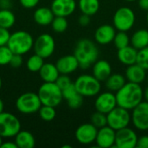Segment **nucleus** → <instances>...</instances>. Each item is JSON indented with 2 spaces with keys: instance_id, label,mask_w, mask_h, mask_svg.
Segmentation results:
<instances>
[{
  "instance_id": "obj_3",
  "label": "nucleus",
  "mask_w": 148,
  "mask_h": 148,
  "mask_svg": "<svg viewBox=\"0 0 148 148\" xmlns=\"http://www.w3.org/2000/svg\"><path fill=\"white\" fill-rule=\"evenodd\" d=\"M32 36L25 30H17L10 34L7 46L13 54L24 55L29 52L34 46Z\"/></svg>"
},
{
  "instance_id": "obj_52",
  "label": "nucleus",
  "mask_w": 148,
  "mask_h": 148,
  "mask_svg": "<svg viewBox=\"0 0 148 148\" xmlns=\"http://www.w3.org/2000/svg\"><path fill=\"white\" fill-rule=\"evenodd\" d=\"M147 23L148 24V10L147 11Z\"/></svg>"
},
{
  "instance_id": "obj_46",
  "label": "nucleus",
  "mask_w": 148,
  "mask_h": 148,
  "mask_svg": "<svg viewBox=\"0 0 148 148\" xmlns=\"http://www.w3.org/2000/svg\"><path fill=\"white\" fill-rule=\"evenodd\" d=\"M0 148H18L16 142L13 141H6V142H3L1 145Z\"/></svg>"
},
{
  "instance_id": "obj_51",
  "label": "nucleus",
  "mask_w": 148,
  "mask_h": 148,
  "mask_svg": "<svg viewBox=\"0 0 148 148\" xmlns=\"http://www.w3.org/2000/svg\"><path fill=\"white\" fill-rule=\"evenodd\" d=\"M71 148V146H63V147H62V148Z\"/></svg>"
},
{
  "instance_id": "obj_44",
  "label": "nucleus",
  "mask_w": 148,
  "mask_h": 148,
  "mask_svg": "<svg viewBox=\"0 0 148 148\" xmlns=\"http://www.w3.org/2000/svg\"><path fill=\"white\" fill-rule=\"evenodd\" d=\"M13 6V2L11 0H0V9L10 10Z\"/></svg>"
},
{
  "instance_id": "obj_32",
  "label": "nucleus",
  "mask_w": 148,
  "mask_h": 148,
  "mask_svg": "<svg viewBox=\"0 0 148 148\" xmlns=\"http://www.w3.org/2000/svg\"><path fill=\"white\" fill-rule=\"evenodd\" d=\"M38 114L42 121H51L56 118V108H54V107L42 105V107L40 108V109L38 111Z\"/></svg>"
},
{
  "instance_id": "obj_39",
  "label": "nucleus",
  "mask_w": 148,
  "mask_h": 148,
  "mask_svg": "<svg viewBox=\"0 0 148 148\" xmlns=\"http://www.w3.org/2000/svg\"><path fill=\"white\" fill-rule=\"evenodd\" d=\"M10 36V33L9 32L8 29L0 27V46L7 45Z\"/></svg>"
},
{
  "instance_id": "obj_30",
  "label": "nucleus",
  "mask_w": 148,
  "mask_h": 148,
  "mask_svg": "<svg viewBox=\"0 0 148 148\" xmlns=\"http://www.w3.org/2000/svg\"><path fill=\"white\" fill-rule=\"evenodd\" d=\"M113 42L114 46L118 49H120L130 45V36L126 31H118L116 32V35Z\"/></svg>"
},
{
  "instance_id": "obj_41",
  "label": "nucleus",
  "mask_w": 148,
  "mask_h": 148,
  "mask_svg": "<svg viewBox=\"0 0 148 148\" xmlns=\"http://www.w3.org/2000/svg\"><path fill=\"white\" fill-rule=\"evenodd\" d=\"M21 5L26 9L35 8L40 2V0H19Z\"/></svg>"
},
{
  "instance_id": "obj_15",
  "label": "nucleus",
  "mask_w": 148,
  "mask_h": 148,
  "mask_svg": "<svg viewBox=\"0 0 148 148\" xmlns=\"http://www.w3.org/2000/svg\"><path fill=\"white\" fill-rule=\"evenodd\" d=\"M115 136L116 131L108 127V125L99 128L95 141L96 147L100 148L114 147Z\"/></svg>"
},
{
  "instance_id": "obj_50",
  "label": "nucleus",
  "mask_w": 148,
  "mask_h": 148,
  "mask_svg": "<svg viewBox=\"0 0 148 148\" xmlns=\"http://www.w3.org/2000/svg\"><path fill=\"white\" fill-rule=\"evenodd\" d=\"M3 137L2 136H0V147H1V145H2V143H3Z\"/></svg>"
},
{
  "instance_id": "obj_23",
  "label": "nucleus",
  "mask_w": 148,
  "mask_h": 148,
  "mask_svg": "<svg viewBox=\"0 0 148 148\" xmlns=\"http://www.w3.org/2000/svg\"><path fill=\"white\" fill-rule=\"evenodd\" d=\"M39 75L43 82H56L60 75V72L56 64L51 62H44L39 70Z\"/></svg>"
},
{
  "instance_id": "obj_2",
  "label": "nucleus",
  "mask_w": 148,
  "mask_h": 148,
  "mask_svg": "<svg viewBox=\"0 0 148 148\" xmlns=\"http://www.w3.org/2000/svg\"><path fill=\"white\" fill-rule=\"evenodd\" d=\"M74 55L79 62L80 68L87 69L98 60L100 51L93 41L83 38L77 42Z\"/></svg>"
},
{
  "instance_id": "obj_8",
  "label": "nucleus",
  "mask_w": 148,
  "mask_h": 148,
  "mask_svg": "<svg viewBox=\"0 0 148 148\" xmlns=\"http://www.w3.org/2000/svg\"><path fill=\"white\" fill-rule=\"evenodd\" d=\"M21 130V122L11 113L2 112L0 114V136L3 138H13Z\"/></svg>"
},
{
  "instance_id": "obj_22",
  "label": "nucleus",
  "mask_w": 148,
  "mask_h": 148,
  "mask_svg": "<svg viewBox=\"0 0 148 148\" xmlns=\"http://www.w3.org/2000/svg\"><path fill=\"white\" fill-rule=\"evenodd\" d=\"M34 21L41 26H48L50 25L54 17L55 14L53 13L51 8L48 7H40L37 8L33 15Z\"/></svg>"
},
{
  "instance_id": "obj_35",
  "label": "nucleus",
  "mask_w": 148,
  "mask_h": 148,
  "mask_svg": "<svg viewBox=\"0 0 148 148\" xmlns=\"http://www.w3.org/2000/svg\"><path fill=\"white\" fill-rule=\"evenodd\" d=\"M136 63L148 70V46L138 50Z\"/></svg>"
},
{
  "instance_id": "obj_13",
  "label": "nucleus",
  "mask_w": 148,
  "mask_h": 148,
  "mask_svg": "<svg viewBox=\"0 0 148 148\" xmlns=\"http://www.w3.org/2000/svg\"><path fill=\"white\" fill-rule=\"evenodd\" d=\"M117 106L118 105H117L115 93L111 91H107L102 93L100 92L96 95V99L95 101V107L96 111L108 114Z\"/></svg>"
},
{
  "instance_id": "obj_9",
  "label": "nucleus",
  "mask_w": 148,
  "mask_h": 148,
  "mask_svg": "<svg viewBox=\"0 0 148 148\" xmlns=\"http://www.w3.org/2000/svg\"><path fill=\"white\" fill-rule=\"evenodd\" d=\"M108 126L115 131L129 126L132 122L131 113L129 110L117 106L107 114Z\"/></svg>"
},
{
  "instance_id": "obj_34",
  "label": "nucleus",
  "mask_w": 148,
  "mask_h": 148,
  "mask_svg": "<svg viewBox=\"0 0 148 148\" xmlns=\"http://www.w3.org/2000/svg\"><path fill=\"white\" fill-rule=\"evenodd\" d=\"M12 56L13 53L7 45L0 46V66L10 64Z\"/></svg>"
},
{
  "instance_id": "obj_16",
  "label": "nucleus",
  "mask_w": 148,
  "mask_h": 148,
  "mask_svg": "<svg viewBox=\"0 0 148 148\" xmlns=\"http://www.w3.org/2000/svg\"><path fill=\"white\" fill-rule=\"evenodd\" d=\"M50 8L55 16L67 17L75 12L76 3L75 0H53Z\"/></svg>"
},
{
  "instance_id": "obj_10",
  "label": "nucleus",
  "mask_w": 148,
  "mask_h": 148,
  "mask_svg": "<svg viewBox=\"0 0 148 148\" xmlns=\"http://www.w3.org/2000/svg\"><path fill=\"white\" fill-rule=\"evenodd\" d=\"M33 49L35 53L42 56L43 59L49 58L54 54L56 49L55 39L50 34H41L35 40Z\"/></svg>"
},
{
  "instance_id": "obj_45",
  "label": "nucleus",
  "mask_w": 148,
  "mask_h": 148,
  "mask_svg": "<svg viewBox=\"0 0 148 148\" xmlns=\"http://www.w3.org/2000/svg\"><path fill=\"white\" fill-rule=\"evenodd\" d=\"M139 7L145 11L148 10V0H137Z\"/></svg>"
},
{
  "instance_id": "obj_21",
  "label": "nucleus",
  "mask_w": 148,
  "mask_h": 148,
  "mask_svg": "<svg viewBox=\"0 0 148 148\" xmlns=\"http://www.w3.org/2000/svg\"><path fill=\"white\" fill-rule=\"evenodd\" d=\"M137 54H138V49H136L134 47H133L130 44L125 48L118 49L117 58L123 65H126L127 67L129 65L136 63Z\"/></svg>"
},
{
  "instance_id": "obj_7",
  "label": "nucleus",
  "mask_w": 148,
  "mask_h": 148,
  "mask_svg": "<svg viewBox=\"0 0 148 148\" xmlns=\"http://www.w3.org/2000/svg\"><path fill=\"white\" fill-rule=\"evenodd\" d=\"M42 102L37 94L26 92L18 96L16 101V108L23 114H31L37 113L42 107Z\"/></svg>"
},
{
  "instance_id": "obj_40",
  "label": "nucleus",
  "mask_w": 148,
  "mask_h": 148,
  "mask_svg": "<svg viewBox=\"0 0 148 148\" xmlns=\"http://www.w3.org/2000/svg\"><path fill=\"white\" fill-rule=\"evenodd\" d=\"M23 64V57L22 55H17V54H13L11 60L10 62V65L12 68L17 69L20 68Z\"/></svg>"
},
{
  "instance_id": "obj_11",
  "label": "nucleus",
  "mask_w": 148,
  "mask_h": 148,
  "mask_svg": "<svg viewBox=\"0 0 148 148\" xmlns=\"http://www.w3.org/2000/svg\"><path fill=\"white\" fill-rule=\"evenodd\" d=\"M131 120L134 127L142 132L148 131V102L142 101L131 113Z\"/></svg>"
},
{
  "instance_id": "obj_14",
  "label": "nucleus",
  "mask_w": 148,
  "mask_h": 148,
  "mask_svg": "<svg viewBox=\"0 0 148 148\" xmlns=\"http://www.w3.org/2000/svg\"><path fill=\"white\" fill-rule=\"evenodd\" d=\"M98 128L91 122L80 125L75 133L76 140L82 145H90L95 141Z\"/></svg>"
},
{
  "instance_id": "obj_49",
  "label": "nucleus",
  "mask_w": 148,
  "mask_h": 148,
  "mask_svg": "<svg viewBox=\"0 0 148 148\" xmlns=\"http://www.w3.org/2000/svg\"><path fill=\"white\" fill-rule=\"evenodd\" d=\"M2 86H3V82H2V78L0 77V90L2 88Z\"/></svg>"
},
{
  "instance_id": "obj_26",
  "label": "nucleus",
  "mask_w": 148,
  "mask_h": 148,
  "mask_svg": "<svg viewBox=\"0 0 148 148\" xmlns=\"http://www.w3.org/2000/svg\"><path fill=\"white\" fill-rule=\"evenodd\" d=\"M127 82V79L125 75H122L118 73H112L108 78L105 81V86L108 91L116 93L119 89H121L125 83Z\"/></svg>"
},
{
  "instance_id": "obj_28",
  "label": "nucleus",
  "mask_w": 148,
  "mask_h": 148,
  "mask_svg": "<svg viewBox=\"0 0 148 148\" xmlns=\"http://www.w3.org/2000/svg\"><path fill=\"white\" fill-rule=\"evenodd\" d=\"M16 23L15 14L11 11V10L0 9V27L10 29Z\"/></svg>"
},
{
  "instance_id": "obj_47",
  "label": "nucleus",
  "mask_w": 148,
  "mask_h": 148,
  "mask_svg": "<svg viewBox=\"0 0 148 148\" xmlns=\"http://www.w3.org/2000/svg\"><path fill=\"white\" fill-rule=\"evenodd\" d=\"M143 95H144V100L148 102V86L146 88H145V89H144Z\"/></svg>"
},
{
  "instance_id": "obj_19",
  "label": "nucleus",
  "mask_w": 148,
  "mask_h": 148,
  "mask_svg": "<svg viewBox=\"0 0 148 148\" xmlns=\"http://www.w3.org/2000/svg\"><path fill=\"white\" fill-rule=\"evenodd\" d=\"M125 77L127 82L141 84L146 81L147 70L137 63L127 66L125 71Z\"/></svg>"
},
{
  "instance_id": "obj_6",
  "label": "nucleus",
  "mask_w": 148,
  "mask_h": 148,
  "mask_svg": "<svg viewBox=\"0 0 148 148\" xmlns=\"http://www.w3.org/2000/svg\"><path fill=\"white\" fill-rule=\"evenodd\" d=\"M135 13L127 6H122L116 10L113 16L114 27L118 31H129L135 23Z\"/></svg>"
},
{
  "instance_id": "obj_37",
  "label": "nucleus",
  "mask_w": 148,
  "mask_h": 148,
  "mask_svg": "<svg viewBox=\"0 0 148 148\" xmlns=\"http://www.w3.org/2000/svg\"><path fill=\"white\" fill-rule=\"evenodd\" d=\"M56 83L57 84V86L62 90L63 88H67L68 86H69L72 83V81L70 79V77L69 76V75H62L60 74V75L58 76L57 80L56 81Z\"/></svg>"
},
{
  "instance_id": "obj_1",
  "label": "nucleus",
  "mask_w": 148,
  "mask_h": 148,
  "mask_svg": "<svg viewBox=\"0 0 148 148\" xmlns=\"http://www.w3.org/2000/svg\"><path fill=\"white\" fill-rule=\"evenodd\" d=\"M144 89L140 84L127 82L115 93L117 105L127 110H133L144 100Z\"/></svg>"
},
{
  "instance_id": "obj_43",
  "label": "nucleus",
  "mask_w": 148,
  "mask_h": 148,
  "mask_svg": "<svg viewBox=\"0 0 148 148\" xmlns=\"http://www.w3.org/2000/svg\"><path fill=\"white\" fill-rule=\"evenodd\" d=\"M91 22V17L90 16L88 15H86V14H82L79 16L78 18V23L81 26H83V27H86L88 26Z\"/></svg>"
},
{
  "instance_id": "obj_25",
  "label": "nucleus",
  "mask_w": 148,
  "mask_h": 148,
  "mask_svg": "<svg viewBox=\"0 0 148 148\" xmlns=\"http://www.w3.org/2000/svg\"><path fill=\"white\" fill-rule=\"evenodd\" d=\"M130 44L138 50L148 46V29H137L130 36Z\"/></svg>"
},
{
  "instance_id": "obj_27",
  "label": "nucleus",
  "mask_w": 148,
  "mask_h": 148,
  "mask_svg": "<svg viewBox=\"0 0 148 148\" xmlns=\"http://www.w3.org/2000/svg\"><path fill=\"white\" fill-rule=\"evenodd\" d=\"M78 5L82 14L92 16L100 10V0H79Z\"/></svg>"
},
{
  "instance_id": "obj_5",
  "label": "nucleus",
  "mask_w": 148,
  "mask_h": 148,
  "mask_svg": "<svg viewBox=\"0 0 148 148\" xmlns=\"http://www.w3.org/2000/svg\"><path fill=\"white\" fill-rule=\"evenodd\" d=\"M74 84L77 92L83 97L96 96L101 90V82L93 75H81L75 79Z\"/></svg>"
},
{
  "instance_id": "obj_4",
  "label": "nucleus",
  "mask_w": 148,
  "mask_h": 148,
  "mask_svg": "<svg viewBox=\"0 0 148 148\" xmlns=\"http://www.w3.org/2000/svg\"><path fill=\"white\" fill-rule=\"evenodd\" d=\"M37 95L42 105L56 108L63 100L62 89L56 82H43L38 88Z\"/></svg>"
},
{
  "instance_id": "obj_48",
  "label": "nucleus",
  "mask_w": 148,
  "mask_h": 148,
  "mask_svg": "<svg viewBox=\"0 0 148 148\" xmlns=\"http://www.w3.org/2000/svg\"><path fill=\"white\" fill-rule=\"evenodd\" d=\"M3 109H4V104H3V100L0 98V114H1L2 112H3Z\"/></svg>"
},
{
  "instance_id": "obj_38",
  "label": "nucleus",
  "mask_w": 148,
  "mask_h": 148,
  "mask_svg": "<svg viewBox=\"0 0 148 148\" xmlns=\"http://www.w3.org/2000/svg\"><path fill=\"white\" fill-rule=\"evenodd\" d=\"M62 92L63 99H65L66 101L69 100V98H71L72 96H74L75 95H76V94L78 93L77 90H76V88H75V87L74 82H72V83H71L69 86H68L67 88H63V89L62 90Z\"/></svg>"
},
{
  "instance_id": "obj_20",
  "label": "nucleus",
  "mask_w": 148,
  "mask_h": 148,
  "mask_svg": "<svg viewBox=\"0 0 148 148\" xmlns=\"http://www.w3.org/2000/svg\"><path fill=\"white\" fill-rule=\"evenodd\" d=\"M92 67V75L101 82H105L112 74V66L106 60L98 59Z\"/></svg>"
},
{
  "instance_id": "obj_54",
  "label": "nucleus",
  "mask_w": 148,
  "mask_h": 148,
  "mask_svg": "<svg viewBox=\"0 0 148 148\" xmlns=\"http://www.w3.org/2000/svg\"><path fill=\"white\" fill-rule=\"evenodd\" d=\"M146 81H147V84H148V75H147V78H146Z\"/></svg>"
},
{
  "instance_id": "obj_31",
  "label": "nucleus",
  "mask_w": 148,
  "mask_h": 148,
  "mask_svg": "<svg viewBox=\"0 0 148 148\" xmlns=\"http://www.w3.org/2000/svg\"><path fill=\"white\" fill-rule=\"evenodd\" d=\"M51 27L53 30L56 33H63L67 30L69 23L66 17L64 16H55L52 23H51Z\"/></svg>"
},
{
  "instance_id": "obj_36",
  "label": "nucleus",
  "mask_w": 148,
  "mask_h": 148,
  "mask_svg": "<svg viewBox=\"0 0 148 148\" xmlns=\"http://www.w3.org/2000/svg\"><path fill=\"white\" fill-rule=\"evenodd\" d=\"M67 102L70 108L77 109V108H81L83 103V96L81 95L79 93H77L76 95H75L69 100H67Z\"/></svg>"
},
{
  "instance_id": "obj_18",
  "label": "nucleus",
  "mask_w": 148,
  "mask_h": 148,
  "mask_svg": "<svg viewBox=\"0 0 148 148\" xmlns=\"http://www.w3.org/2000/svg\"><path fill=\"white\" fill-rule=\"evenodd\" d=\"M60 74L70 75L74 73L79 67V62L75 55H66L60 57L56 63Z\"/></svg>"
},
{
  "instance_id": "obj_53",
  "label": "nucleus",
  "mask_w": 148,
  "mask_h": 148,
  "mask_svg": "<svg viewBox=\"0 0 148 148\" xmlns=\"http://www.w3.org/2000/svg\"><path fill=\"white\" fill-rule=\"evenodd\" d=\"M127 2H134V1H137V0H125Z\"/></svg>"
},
{
  "instance_id": "obj_33",
  "label": "nucleus",
  "mask_w": 148,
  "mask_h": 148,
  "mask_svg": "<svg viewBox=\"0 0 148 148\" xmlns=\"http://www.w3.org/2000/svg\"><path fill=\"white\" fill-rule=\"evenodd\" d=\"M90 122L98 129L101 127H103L108 125V121H107V114L101 113L99 111L95 112L91 117H90Z\"/></svg>"
},
{
  "instance_id": "obj_17",
  "label": "nucleus",
  "mask_w": 148,
  "mask_h": 148,
  "mask_svg": "<svg viewBox=\"0 0 148 148\" xmlns=\"http://www.w3.org/2000/svg\"><path fill=\"white\" fill-rule=\"evenodd\" d=\"M116 35V29L111 24H102L95 32V40L100 45L111 43Z\"/></svg>"
},
{
  "instance_id": "obj_29",
  "label": "nucleus",
  "mask_w": 148,
  "mask_h": 148,
  "mask_svg": "<svg viewBox=\"0 0 148 148\" xmlns=\"http://www.w3.org/2000/svg\"><path fill=\"white\" fill-rule=\"evenodd\" d=\"M44 64V59L37 54H34L27 60V69L30 72H39L42 65Z\"/></svg>"
},
{
  "instance_id": "obj_42",
  "label": "nucleus",
  "mask_w": 148,
  "mask_h": 148,
  "mask_svg": "<svg viewBox=\"0 0 148 148\" xmlns=\"http://www.w3.org/2000/svg\"><path fill=\"white\" fill-rule=\"evenodd\" d=\"M136 147L148 148V135H142L140 137H138Z\"/></svg>"
},
{
  "instance_id": "obj_24",
  "label": "nucleus",
  "mask_w": 148,
  "mask_h": 148,
  "mask_svg": "<svg viewBox=\"0 0 148 148\" xmlns=\"http://www.w3.org/2000/svg\"><path fill=\"white\" fill-rule=\"evenodd\" d=\"M15 142L18 148H33L36 145L34 135L26 130H20L15 136Z\"/></svg>"
},
{
  "instance_id": "obj_12",
  "label": "nucleus",
  "mask_w": 148,
  "mask_h": 148,
  "mask_svg": "<svg viewBox=\"0 0 148 148\" xmlns=\"http://www.w3.org/2000/svg\"><path fill=\"white\" fill-rule=\"evenodd\" d=\"M138 140V135L136 132L129 127H124L116 131L115 144L116 148H134L136 147Z\"/></svg>"
}]
</instances>
